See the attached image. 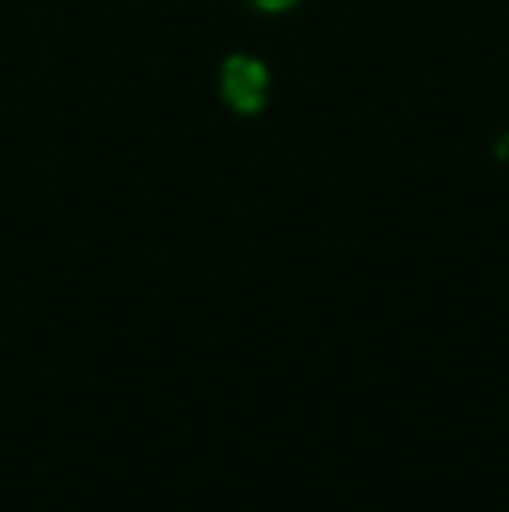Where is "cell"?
I'll use <instances>...</instances> for the list:
<instances>
[{
  "instance_id": "cell-1",
  "label": "cell",
  "mask_w": 509,
  "mask_h": 512,
  "mask_svg": "<svg viewBox=\"0 0 509 512\" xmlns=\"http://www.w3.org/2000/svg\"><path fill=\"white\" fill-rule=\"evenodd\" d=\"M220 95L238 115H262L269 98V70L262 60L231 53L220 63Z\"/></svg>"
},
{
  "instance_id": "cell-2",
  "label": "cell",
  "mask_w": 509,
  "mask_h": 512,
  "mask_svg": "<svg viewBox=\"0 0 509 512\" xmlns=\"http://www.w3.org/2000/svg\"><path fill=\"white\" fill-rule=\"evenodd\" d=\"M238 4L252 7L258 14H283V11H290V7H297L300 0H238Z\"/></svg>"
}]
</instances>
